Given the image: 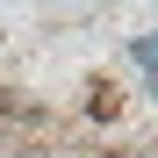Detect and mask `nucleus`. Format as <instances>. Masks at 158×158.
<instances>
[{"instance_id": "f257e3e1", "label": "nucleus", "mask_w": 158, "mask_h": 158, "mask_svg": "<svg viewBox=\"0 0 158 158\" xmlns=\"http://www.w3.org/2000/svg\"><path fill=\"white\" fill-rule=\"evenodd\" d=\"M0 129L22 137V144H43L50 137V115L36 108V101H22V94H0Z\"/></svg>"}, {"instance_id": "f03ea898", "label": "nucleus", "mask_w": 158, "mask_h": 158, "mask_svg": "<svg viewBox=\"0 0 158 158\" xmlns=\"http://www.w3.org/2000/svg\"><path fill=\"white\" fill-rule=\"evenodd\" d=\"M122 108H129V86L122 79H86V122L94 129H115Z\"/></svg>"}, {"instance_id": "7ed1b4c3", "label": "nucleus", "mask_w": 158, "mask_h": 158, "mask_svg": "<svg viewBox=\"0 0 158 158\" xmlns=\"http://www.w3.org/2000/svg\"><path fill=\"white\" fill-rule=\"evenodd\" d=\"M129 65H137V72H151V65H158V43H151V36H137V43H129Z\"/></svg>"}]
</instances>
